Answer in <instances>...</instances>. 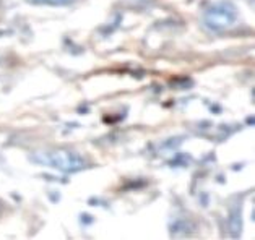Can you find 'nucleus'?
Listing matches in <instances>:
<instances>
[{
	"mask_svg": "<svg viewBox=\"0 0 255 240\" xmlns=\"http://www.w3.org/2000/svg\"><path fill=\"white\" fill-rule=\"evenodd\" d=\"M33 159L41 165L52 167L60 172H78L86 167V161L75 151L70 150H44L33 155Z\"/></svg>",
	"mask_w": 255,
	"mask_h": 240,
	"instance_id": "obj_1",
	"label": "nucleus"
},
{
	"mask_svg": "<svg viewBox=\"0 0 255 240\" xmlns=\"http://www.w3.org/2000/svg\"><path fill=\"white\" fill-rule=\"evenodd\" d=\"M238 21V10L231 3H218L210 7L203 15V23L211 31H223L236 24Z\"/></svg>",
	"mask_w": 255,
	"mask_h": 240,
	"instance_id": "obj_2",
	"label": "nucleus"
},
{
	"mask_svg": "<svg viewBox=\"0 0 255 240\" xmlns=\"http://www.w3.org/2000/svg\"><path fill=\"white\" fill-rule=\"evenodd\" d=\"M75 0H33V3L38 5H51V7H62V5H70Z\"/></svg>",
	"mask_w": 255,
	"mask_h": 240,
	"instance_id": "obj_3",
	"label": "nucleus"
}]
</instances>
